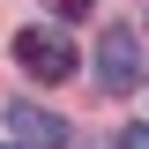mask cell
<instances>
[{
    "mask_svg": "<svg viewBox=\"0 0 149 149\" xmlns=\"http://www.w3.org/2000/svg\"><path fill=\"white\" fill-rule=\"evenodd\" d=\"M97 82H104V90H134V82H142V45H134V30H119V22L104 30V45H97Z\"/></svg>",
    "mask_w": 149,
    "mask_h": 149,
    "instance_id": "obj_2",
    "label": "cell"
},
{
    "mask_svg": "<svg viewBox=\"0 0 149 149\" xmlns=\"http://www.w3.org/2000/svg\"><path fill=\"white\" fill-rule=\"evenodd\" d=\"M8 142L22 149H67V119L45 104H8Z\"/></svg>",
    "mask_w": 149,
    "mask_h": 149,
    "instance_id": "obj_3",
    "label": "cell"
},
{
    "mask_svg": "<svg viewBox=\"0 0 149 149\" xmlns=\"http://www.w3.org/2000/svg\"><path fill=\"white\" fill-rule=\"evenodd\" d=\"M119 149H149V127H127V134H119Z\"/></svg>",
    "mask_w": 149,
    "mask_h": 149,
    "instance_id": "obj_5",
    "label": "cell"
},
{
    "mask_svg": "<svg viewBox=\"0 0 149 149\" xmlns=\"http://www.w3.org/2000/svg\"><path fill=\"white\" fill-rule=\"evenodd\" d=\"M15 67L30 74V82H60V74L74 67V45L60 30H15Z\"/></svg>",
    "mask_w": 149,
    "mask_h": 149,
    "instance_id": "obj_1",
    "label": "cell"
},
{
    "mask_svg": "<svg viewBox=\"0 0 149 149\" xmlns=\"http://www.w3.org/2000/svg\"><path fill=\"white\" fill-rule=\"evenodd\" d=\"M0 149H22V142H0Z\"/></svg>",
    "mask_w": 149,
    "mask_h": 149,
    "instance_id": "obj_6",
    "label": "cell"
},
{
    "mask_svg": "<svg viewBox=\"0 0 149 149\" xmlns=\"http://www.w3.org/2000/svg\"><path fill=\"white\" fill-rule=\"evenodd\" d=\"M45 8H52V15H74V22L90 15V0H45Z\"/></svg>",
    "mask_w": 149,
    "mask_h": 149,
    "instance_id": "obj_4",
    "label": "cell"
}]
</instances>
